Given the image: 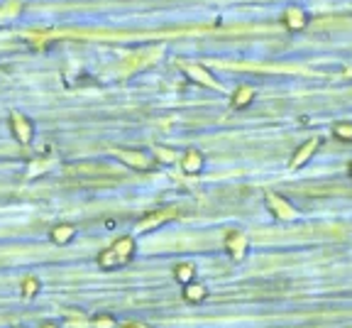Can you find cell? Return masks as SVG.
Segmentation results:
<instances>
[{"label":"cell","mask_w":352,"mask_h":328,"mask_svg":"<svg viewBox=\"0 0 352 328\" xmlns=\"http://www.w3.org/2000/svg\"><path fill=\"white\" fill-rule=\"evenodd\" d=\"M132 255H135V240L132 238H120L113 248H108L98 255V264L103 269H110L115 264H128L132 260Z\"/></svg>","instance_id":"1"},{"label":"cell","mask_w":352,"mask_h":328,"mask_svg":"<svg viewBox=\"0 0 352 328\" xmlns=\"http://www.w3.org/2000/svg\"><path fill=\"white\" fill-rule=\"evenodd\" d=\"M10 123H12L15 137H17L22 145H30V140H32V125H30V120H27L25 115H20V113H12V115H10Z\"/></svg>","instance_id":"2"},{"label":"cell","mask_w":352,"mask_h":328,"mask_svg":"<svg viewBox=\"0 0 352 328\" xmlns=\"http://www.w3.org/2000/svg\"><path fill=\"white\" fill-rule=\"evenodd\" d=\"M225 248H227V253H230L235 260H242V257H245V250H247V240H245V235H240V233H230L227 240H225Z\"/></svg>","instance_id":"3"},{"label":"cell","mask_w":352,"mask_h":328,"mask_svg":"<svg viewBox=\"0 0 352 328\" xmlns=\"http://www.w3.org/2000/svg\"><path fill=\"white\" fill-rule=\"evenodd\" d=\"M306 22H308V17H306V12H303L301 7H288V10L284 12V25H286L288 30H303Z\"/></svg>","instance_id":"4"},{"label":"cell","mask_w":352,"mask_h":328,"mask_svg":"<svg viewBox=\"0 0 352 328\" xmlns=\"http://www.w3.org/2000/svg\"><path fill=\"white\" fill-rule=\"evenodd\" d=\"M267 203H269V208L279 216V218H284V220H288V218H293V208L284 201L282 196H277V194H269L267 196Z\"/></svg>","instance_id":"5"},{"label":"cell","mask_w":352,"mask_h":328,"mask_svg":"<svg viewBox=\"0 0 352 328\" xmlns=\"http://www.w3.org/2000/svg\"><path fill=\"white\" fill-rule=\"evenodd\" d=\"M208 296V289L203 287V284H196V282H189V284H184V299L186 301H191V304H198V301H203Z\"/></svg>","instance_id":"6"},{"label":"cell","mask_w":352,"mask_h":328,"mask_svg":"<svg viewBox=\"0 0 352 328\" xmlns=\"http://www.w3.org/2000/svg\"><path fill=\"white\" fill-rule=\"evenodd\" d=\"M181 167H184V172H189V174L201 172V167H203V154H201L198 149H189L186 157H184V162H181Z\"/></svg>","instance_id":"7"},{"label":"cell","mask_w":352,"mask_h":328,"mask_svg":"<svg viewBox=\"0 0 352 328\" xmlns=\"http://www.w3.org/2000/svg\"><path fill=\"white\" fill-rule=\"evenodd\" d=\"M316 147H318V140H316V137H313V140H308V142H306V145H303V147H301L296 154H293V159H291V167H293V169L303 167V162H306V159H308V157L316 152Z\"/></svg>","instance_id":"8"},{"label":"cell","mask_w":352,"mask_h":328,"mask_svg":"<svg viewBox=\"0 0 352 328\" xmlns=\"http://www.w3.org/2000/svg\"><path fill=\"white\" fill-rule=\"evenodd\" d=\"M73 235H76V228H73V225H57V228H52V240H54L57 245H66Z\"/></svg>","instance_id":"9"},{"label":"cell","mask_w":352,"mask_h":328,"mask_svg":"<svg viewBox=\"0 0 352 328\" xmlns=\"http://www.w3.org/2000/svg\"><path fill=\"white\" fill-rule=\"evenodd\" d=\"M252 98H255V88H252V86H240L237 93L232 96V106H235V108H245Z\"/></svg>","instance_id":"10"},{"label":"cell","mask_w":352,"mask_h":328,"mask_svg":"<svg viewBox=\"0 0 352 328\" xmlns=\"http://www.w3.org/2000/svg\"><path fill=\"white\" fill-rule=\"evenodd\" d=\"M118 154H120L125 162H130V167H137V169H147V167H149L147 157L140 154V152H137V154H135V152H118Z\"/></svg>","instance_id":"11"},{"label":"cell","mask_w":352,"mask_h":328,"mask_svg":"<svg viewBox=\"0 0 352 328\" xmlns=\"http://www.w3.org/2000/svg\"><path fill=\"white\" fill-rule=\"evenodd\" d=\"M193 274H196V269H193V264L184 262L176 267V279L179 282H184V284H189V282H193Z\"/></svg>","instance_id":"12"},{"label":"cell","mask_w":352,"mask_h":328,"mask_svg":"<svg viewBox=\"0 0 352 328\" xmlns=\"http://www.w3.org/2000/svg\"><path fill=\"white\" fill-rule=\"evenodd\" d=\"M37 292H39V282H37L34 277H30V279L22 282V296H25V299H32Z\"/></svg>","instance_id":"13"},{"label":"cell","mask_w":352,"mask_h":328,"mask_svg":"<svg viewBox=\"0 0 352 328\" xmlns=\"http://www.w3.org/2000/svg\"><path fill=\"white\" fill-rule=\"evenodd\" d=\"M333 135L338 140H352V123H338L333 128Z\"/></svg>","instance_id":"14"},{"label":"cell","mask_w":352,"mask_h":328,"mask_svg":"<svg viewBox=\"0 0 352 328\" xmlns=\"http://www.w3.org/2000/svg\"><path fill=\"white\" fill-rule=\"evenodd\" d=\"M186 71H189V73H191V76H193V78H198V81H203V83H206V86H218V83H215V81H213L211 76H208V73H206V71H201V69H191V66H186Z\"/></svg>","instance_id":"15"},{"label":"cell","mask_w":352,"mask_h":328,"mask_svg":"<svg viewBox=\"0 0 352 328\" xmlns=\"http://www.w3.org/2000/svg\"><path fill=\"white\" fill-rule=\"evenodd\" d=\"M96 326L98 328H113L115 326V321H113L110 316H98V319H96Z\"/></svg>","instance_id":"16"},{"label":"cell","mask_w":352,"mask_h":328,"mask_svg":"<svg viewBox=\"0 0 352 328\" xmlns=\"http://www.w3.org/2000/svg\"><path fill=\"white\" fill-rule=\"evenodd\" d=\"M42 328H59V326H57V324H44Z\"/></svg>","instance_id":"17"},{"label":"cell","mask_w":352,"mask_h":328,"mask_svg":"<svg viewBox=\"0 0 352 328\" xmlns=\"http://www.w3.org/2000/svg\"><path fill=\"white\" fill-rule=\"evenodd\" d=\"M125 328H140V326H135V324H130V326H125Z\"/></svg>","instance_id":"18"},{"label":"cell","mask_w":352,"mask_h":328,"mask_svg":"<svg viewBox=\"0 0 352 328\" xmlns=\"http://www.w3.org/2000/svg\"><path fill=\"white\" fill-rule=\"evenodd\" d=\"M350 174H352V164H350Z\"/></svg>","instance_id":"19"}]
</instances>
